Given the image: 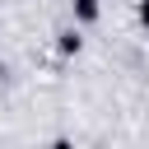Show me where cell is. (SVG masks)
Returning <instances> with one entry per match:
<instances>
[{
	"label": "cell",
	"instance_id": "7a4b0ae2",
	"mask_svg": "<svg viewBox=\"0 0 149 149\" xmlns=\"http://www.w3.org/2000/svg\"><path fill=\"white\" fill-rule=\"evenodd\" d=\"M140 19H144V28H149V0H140Z\"/></svg>",
	"mask_w": 149,
	"mask_h": 149
},
{
	"label": "cell",
	"instance_id": "6da1fadb",
	"mask_svg": "<svg viewBox=\"0 0 149 149\" xmlns=\"http://www.w3.org/2000/svg\"><path fill=\"white\" fill-rule=\"evenodd\" d=\"M74 9H79V19H84V23H93V19H98V0H74Z\"/></svg>",
	"mask_w": 149,
	"mask_h": 149
}]
</instances>
